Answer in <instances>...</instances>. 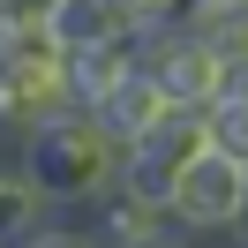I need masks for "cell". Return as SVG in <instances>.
Segmentation results:
<instances>
[{
  "label": "cell",
  "instance_id": "obj_1",
  "mask_svg": "<svg viewBox=\"0 0 248 248\" xmlns=\"http://www.w3.org/2000/svg\"><path fill=\"white\" fill-rule=\"evenodd\" d=\"M23 166H31V181L53 196V211L61 218H76V211H98V203L113 196V188L136 173V151L128 143H113L106 128L91 121V113H76L68 128H53V136H38V143H23Z\"/></svg>",
  "mask_w": 248,
  "mask_h": 248
},
{
  "label": "cell",
  "instance_id": "obj_2",
  "mask_svg": "<svg viewBox=\"0 0 248 248\" xmlns=\"http://www.w3.org/2000/svg\"><path fill=\"white\" fill-rule=\"evenodd\" d=\"M76 113L83 106L68 91V53L53 31H23L0 46V136H16V151L68 128Z\"/></svg>",
  "mask_w": 248,
  "mask_h": 248
},
{
  "label": "cell",
  "instance_id": "obj_3",
  "mask_svg": "<svg viewBox=\"0 0 248 248\" xmlns=\"http://www.w3.org/2000/svg\"><path fill=\"white\" fill-rule=\"evenodd\" d=\"M166 211L188 241H226V233H248V166L233 151H203L188 158L181 173L166 181Z\"/></svg>",
  "mask_w": 248,
  "mask_h": 248
},
{
  "label": "cell",
  "instance_id": "obj_4",
  "mask_svg": "<svg viewBox=\"0 0 248 248\" xmlns=\"http://www.w3.org/2000/svg\"><path fill=\"white\" fill-rule=\"evenodd\" d=\"M136 68L166 83L173 106H196V113H211L218 98H226V76H233V68L218 61V53L203 46L196 31H188V23H166V31L136 38Z\"/></svg>",
  "mask_w": 248,
  "mask_h": 248
},
{
  "label": "cell",
  "instance_id": "obj_5",
  "mask_svg": "<svg viewBox=\"0 0 248 248\" xmlns=\"http://www.w3.org/2000/svg\"><path fill=\"white\" fill-rule=\"evenodd\" d=\"M173 113H181V106L166 98V83H158V76H143V68H136V76H121V83H113V91H106V98L91 106V121L106 128L113 143H128V151H136V143H151L158 128L173 121Z\"/></svg>",
  "mask_w": 248,
  "mask_h": 248
},
{
  "label": "cell",
  "instance_id": "obj_6",
  "mask_svg": "<svg viewBox=\"0 0 248 248\" xmlns=\"http://www.w3.org/2000/svg\"><path fill=\"white\" fill-rule=\"evenodd\" d=\"M91 226L106 233V248H151V241H166V233H181L173 211H166V196H158L151 181H136V173L91 211Z\"/></svg>",
  "mask_w": 248,
  "mask_h": 248
},
{
  "label": "cell",
  "instance_id": "obj_7",
  "mask_svg": "<svg viewBox=\"0 0 248 248\" xmlns=\"http://www.w3.org/2000/svg\"><path fill=\"white\" fill-rule=\"evenodd\" d=\"M211 143H218V136H211V113L181 106V113H173V121L158 128L151 143H136V181H151L158 196H166V181H173V173L188 166V158H203Z\"/></svg>",
  "mask_w": 248,
  "mask_h": 248
},
{
  "label": "cell",
  "instance_id": "obj_8",
  "mask_svg": "<svg viewBox=\"0 0 248 248\" xmlns=\"http://www.w3.org/2000/svg\"><path fill=\"white\" fill-rule=\"evenodd\" d=\"M53 196L46 188L31 181V166H23V158H0V241L16 248V241H31L38 226H53Z\"/></svg>",
  "mask_w": 248,
  "mask_h": 248
},
{
  "label": "cell",
  "instance_id": "obj_9",
  "mask_svg": "<svg viewBox=\"0 0 248 248\" xmlns=\"http://www.w3.org/2000/svg\"><path fill=\"white\" fill-rule=\"evenodd\" d=\"M121 76H136V38H113V46L68 53V91H76V106H83V113H91Z\"/></svg>",
  "mask_w": 248,
  "mask_h": 248
},
{
  "label": "cell",
  "instance_id": "obj_10",
  "mask_svg": "<svg viewBox=\"0 0 248 248\" xmlns=\"http://www.w3.org/2000/svg\"><path fill=\"white\" fill-rule=\"evenodd\" d=\"M46 31L61 38V53H91V46H113V38H128V31H121V16H113L106 0H61Z\"/></svg>",
  "mask_w": 248,
  "mask_h": 248
},
{
  "label": "cell",
  "instance_id": "obj_11",
  "mask_svg": "<svg viewBox=\"0 0 248 248\" xmlns=\"http://www.w3.org/2000/svg\"><path fill=\"white\" fill-rule=\"evenodd\" d=\"M181 23H188L226 68H248V0H241V8H203V0H188Z\"/></svg>",
  "mask_w": 248,
  "mask_h": 248
},
{
  "label": "cell",
  "instance_id": "obj_12",
  "mask_svg": "<svg viewBox=\"0 0 248 248\" xmlns=\"http://www.w3.org/2000/svg\"><path fill=\"white\" fill-rule=\"evenodd\" d=\"M113 16H121V31L128 38H151V31H166V23H181L188 16V0H106Z\"/></svg>",
  "mask_w": 248,
  "mask_h": 248
},
{
  "label": "cell",
  "instance_id": "obj_13",
  "mask_svg": "<svg viewBox=\"0 0 248 248\" xmlns=\"http://www.w3.org/2000/svg\"><path fill=\"white\" fill-rule=\"evenodd\" d=\"M16 248H106V233H98L91 218H53V226H38L31 241H16Z\"/></svg>",
  "mask_w": 248,
  "mask_h": 248
},
{
  "label": "cell",
  "instance_id": "obj_14",
  "mask_svg": "<svg viewBox=\"0 0 248 248\" xmlns=\"http://www.w3.org/2000/svg\"><path fill=\"white\" fill-rule=\"evenodd\" d=\"M53 8H61V0H0V46H8V38H23V31H46Z\"/></svg>",
  "mask_w": 248,
  "mask_h": 248
},
{
  "label": "cell",
  "instance_id": "obj_15",
  "mask_svg": "<svg viewBox=\"0 0 248 248\" xmlns=\"http://www.w3.org/2000/svg\"><path fill=\"white\" fill-rule=\"evenodd\" d=\"M211 136H218V151H233L248 166V106H218L211 113Z\"/></svg>",
  "mask_w": 248,
  "mask_h": 248
},
{
  "label": "cell",
  "instance_id": "obj_16",
  "mask_svg": "<svg viewBox=\"0 0 248 248\" xmlns=\"http://www.w3.org/2000/svg\"><path fill=\"white\" fill-rule=\"evenodd\" d=\"M218 106H248V68H233V76H226V98H218ZM211 106V113H218Z\"/></svg>",
  "mask_w": 248,
  "mask_h": 248
},
{
  "label": "cell",
  "instance_id": "obj_17",
  "mask_svg": "<svg viewBox=\"0 0 248 248\" xmlns=\"http://www.w3.org/2000/svg\"><path fill=\"white\" fill-rule=\"evenodd\" d=\"M151 248H196V241H188V233H166V241H151Z\"/></svg>",
  "mask_w": 248,
  "mask_h": 248
},
{
  "label": "cell",
  "instance_id": "obj_18",
  "mask_svg": "<svg viewBox=\"0 0 248 248\" xmlns=\"http://www.w3.org/2000/svg\"><path fill=\"white\" fill-rule=\"evenodd\" d=\"M203 8H241V0H203Z\"/></svg>",
  "mask_w": 248,
  "mask_h": 248
},
{
  "label": "cell",
  "instance_id": "obj_19",
  "mask_svg": "<svg viewBox=\"0 0 248 248\" xmlns=\"http://www.w3.org/2000/svg\"><path fill=\"white\" fill-rule=\"evenodd\" d=\"M241 248H248V233H241Z\"/></svg>",
  "mask_w": 248,
  "mask_h": 248
},
{
  "label": "cell",
  "instance_id": "obj_20",
  "mask_svg": "<svg viewBox=\"0 0 248 248\" xmlns=\"http://www.w3.org/2000/svg\"><path fill=\"white\" fill-rule=\"evenodd\" d=\"M0 248H8V241H0Z\"/></svg>",
  "mask_w": 248,
  "mask_h": 248
}]
</instances>
